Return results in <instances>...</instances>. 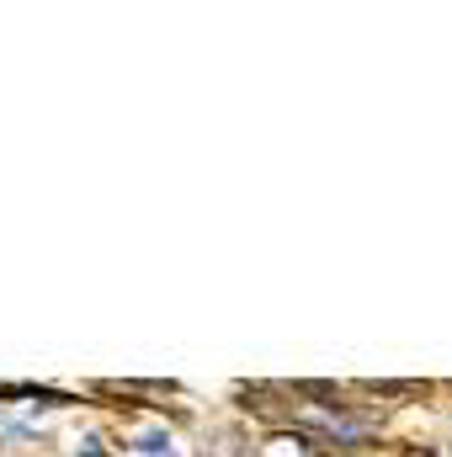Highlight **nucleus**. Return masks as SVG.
<instances>
[{
    "mask_svg": "<svg viewBox=\"0 0 452 457\" xmlns=\"http://www.w3.org/2000/svg\"><path fill=\"white\" fill-rule=\"evenodd\" d=\"M304 420H309V426H320L331 442H362V436H367V426H362V420H351V415H340V410H320V404H309V410H304Z\"/></svg>",
    "mask_w": 452,
    "mask_h": 457,
    "instance_id": "obj_1",
    "label": "nucleus"
},
{
    "mask_svg": "<svg viewBox=\"0 0 452 457\" xmlns=\"http://www.w3.org/2000/svg\"><path fill=\"white\" fill-rule=\"evenodd\" d=\"M133 447H138V457H176V436L160 431V426H144V431L133 436Z\"/></svg>",
    "mask_w": 452,
    "mask_h": 457,
    "instance_id": "obj_2",
    "label": "nucleus"
},
{
    "mask_svg": "<svg viewBox=\"0 0 452 457\" xmlns=\"http://www.w3.org/2000/svg\"><path fill=\"white\" fill-rule=\"evenodd\" d=\"M266 457H320V453H309L304 436H272L266 442Z\"/></svg>",
    "mask_w": 452,
    "mask_h": 457,
    "instance_id": "obj_3",
    "label": "nucleus"
},
{
    "mask_svg": "<svg viewBox=\"0 0 452 457\" xmlns=\"http://www.w3.org/2000/svg\"><path fill=\"white\" fill-rule=\"evenodd\" d=\"M86 457H102V436H86Z\"/></svg>",
    "mask_w": 452,
    "mask_h": 457,
    "instance_id": "obj_4",
    "label": "nucleus"
}]
</instances>
